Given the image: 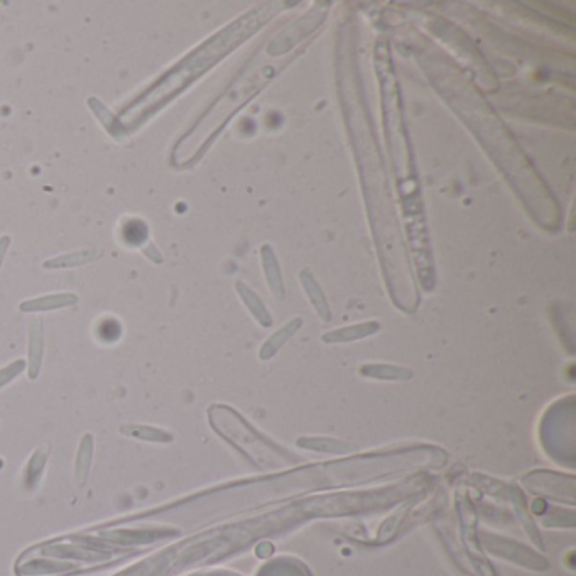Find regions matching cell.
Wrapping results in <instances>:
<instances>
[{"label": "cell", "mask_w": 576, "mask_h": 576, "mask_svg": "<svg viewBox=\"0 0 576 576\" xmlns=\"http://www.w3.org/2000/svg\"><path fill=\"white\" fill-rule=\"evenodd\" d=\"M120 433L125 436L139 438V440L145 441H171L173 436L169 433L161 431V429L149 428V426H137V424H127L120 428Z\"/></svg>", "instance_id": "cell-4"}, {"label": "cell", "mask_w": 576, "mask_h": 576, "mask_svg": "<svg viewBox=\"0 0 576 576\" xmlns=\"http://www.w3.org/2000/svg\"><path fill=\"white\" fill-rule=\"evenodd\" d=\"M46 460H48V448H39L37 452L32 454L31 462H29L27 470H26V485H34V483L39 480L41 471L44 470Z\"/></svg>", "instance_id": "cell-6"}, {"label": "cell", "mask_w": 576, "mask_h": 576, "mask_svg": "<svg viewBox=\"0 0 576 576\" xmlns=\"http://www.w3.org/2000/svg\"><path fill=\"white\" fill-rule=\"evenodd\" d=\"M298 445L303 448H310L313 452L323 453H346L350 450H355L353 445L340 440H332V438H303L298 441Z\"/></svg>", "instance_id": "cell-3"}, {"label": "cell", "mask_w": 576, "mask_h": 576, "mask_svg": "<svg viewBox=\"0 0 576 576\" xmlns=\"http://www.w3.org/2000/svg\"><path fill=\"white\" fill-rule=\"evenodd\" d=\"M145 235H148V228H145V225L140 222H136V220H133V222H129L124 227L125 240L132 245L140 244V242L145 239Z\"/></svg>", "instance_id": "cell-9"}, {"label": "cell", "mask_w": 576, "mask_h": 576, "mask_svg": "<svg viewBox=\"0 0 576 576\" xmlns=\"http://www.w3.org/2000/svg\"><path fill=\"white\" fill-rule=\"evenodd\" d=\"M375 329H377V325H374V323L362 325V327H352V328H346V329H340V332L333 333V335L325 336V340H335V341L352 340V338L369 335V333L375 332Z\"/></svg>", "instance_id": "cell-7"}, {"label": "cell", "mask_w": 576, "mask_h": 576, "mask_svg": "<svg viewBox=\"0 0 576 576\" xmlns=\"http://www.w3.org/2000/svg\"><path fill=\"white\" fill-rule=\"evenodd\" d=\"M523 483L536 494L556 497V499L568 500V502H573L575 499V478L571 475L565 477V475L541 470L525 475Z\"/></svg>", "instance_id": "cell-2"}, {"label": "cell", "mask_w": 576, "mask_h": 576, "mask_svg": "<svg viewBox=\"0 0 576 576\" xmlns=\"http://www.w3.org/2000/svg\"><path fill=\"white\" fill-rule=\"evenodd\" d=\"M91 454H93V440H91L90 435H86L85 438H83V441L80 445V452H78V458H77L78 485H83V483H85L86 475H89V470H90Z\"/></svg>", "instance_id": "cell-5"}, {"label": "cell", "mask_w": 576, "mask_h": 576, "mask_svg": "<svg viewBox=\"0 0 576 576\" xmlns=\"http://www.w3.org/2000/svg\"><path fill=\"white\" fill-rule=\"evenodd\" d=\"M120 333H122V329H120V325L115 320H103L98 325V336L103 341H115L120 336Z\"/></svg>", "instance_id": "cell-10"}, {"label": "cell", "mask_w": 576, "mask_h": 576, "mask_svg": "<svg viewBox=\"0 0 576 576\" xmlns=\"http://www.w3.org/2000/svg\"><path fill=\"white\" fill-rule=\"evenodd\" d=\"M298 325H299V321H294V323L287 325V327L284 328L281 333H277V335H274L273 338H270L269 343L264 345V348H262L261 357H262V358H269L270 355H273V353L275 352V350H277V346H281V345L284 343V340H286V338L289 336L291 333L296 332V328H298Z\"/></svg>", "instance_id": "cell-8"}, {"label": "cell", "mask_w": 576, "mask_h": 576, "mask_svg": "<svg viewBox=\"0 0 576 576\" xmlns=\"http://www.w3.org/2000/svg\"><path fill=\"white\" fill-rule=\"evenodd\" d=\"M210 421L213 428L222 433L223 438L232 441L237 448L247 453L257 465L264 466V469L266 466L277 469L281 465H291V463L299 462V458L296 454L287 453L281 446H275L273 441L266 440L264 436L258 435L256 429L250 428L230 407H211Z\"/></svg>", "instance_id": "cell-1"}]
</instances>
